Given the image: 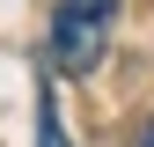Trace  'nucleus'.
<instances>
[{
	"instance_id": "1",
	"label": "nucleus",
	"mask_w": 154,
	"mask_h": 147,
	"mask_svg": "<svg viewBox=\"0 0 154 147\" xmlns=\"http://www.w3.org/2000/svg\"><path fill=\"white\" fill-rule=\"evenodd\" d=\"M118 8L125 0H59V15H51V66L59 74H95L110 52V37H118Z\"/></svg>"
},
{
	"instance_id": "2",
	"label": "nucleus",
	"mask_w": 154,
	"mask_h": 147,
	"mask_svg": "<svg viewBox=\"0 0 154 147\" xmlns=\"http://www.w3.org/2000/svg\"><path fill=\"white\" fill-rule=\"evenodd\" d=\"M37 147H73L66 125H59V88H51V74H37Z\"/></svg>"
},
{
	"instance_id": "3",
	"label": "nucleus",
	"mask_w": 154,
	"mask_h": 147,
	"mask_svg": "<svg viewBox=\"0 0 154 147\" xmlns=\"http://www.w3.org/2000/svg\"><path fill=\"white\" fill-rule=\"evenodd\" d=\"M140 147H154V118H147V133H140Z\"/></svg>"
}]
</instances>
